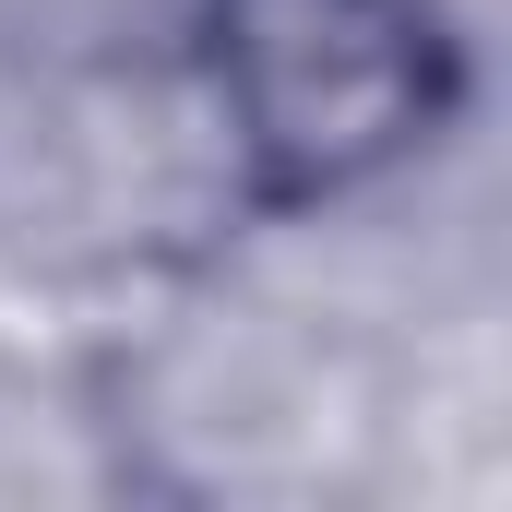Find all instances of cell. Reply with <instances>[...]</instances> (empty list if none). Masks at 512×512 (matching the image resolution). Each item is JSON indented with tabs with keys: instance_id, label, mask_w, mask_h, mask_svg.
I'll return each instance as SVG.
<instances>
[{
	"instance_id": "1",
	"label": "cell",
	"mask_w": 512,
	"mask_h": 512,
	"mask_svg": "<svg viewBox=\"0 0 512 512\" xmlns=\"http://www.w3.org/2000/svg\"><path fill=\"white\" fill-rule=\"evenodd\" d=\"M215 96L262 191L310 203L441 120L453 48L429 0H215Z\"/></svg>"
}]
</instances>
